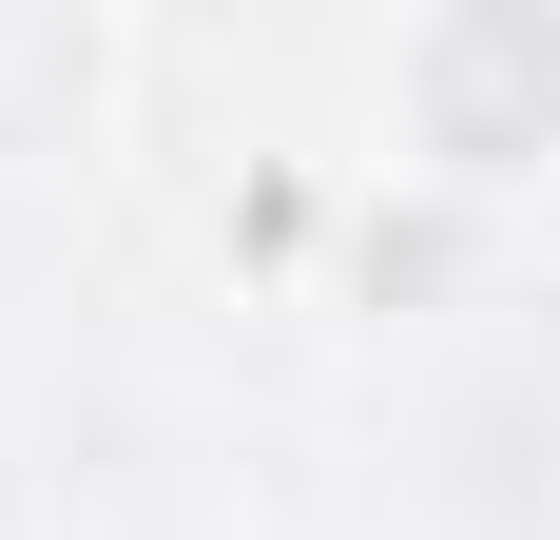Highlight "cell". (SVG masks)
<instances>
[{
  "instance_id": "1",
  "label": "cell",
  "mask_w": 560,
  "mask_h": 540,
  "mask_svg": "<svg viewBox=\"0 0 560 540\" xmlns=\"http://www.w3.org/2000/svg\"><path fill=\"white\" fill-rule=\"evenodd\" d=\"M425 116H445V155H541L560 20H445V39H425Z\"/></svg>"
},
{
  "instance_id": "2",
  "label": "cell",
  "mask_w": 560,
  "mask_h": 540,
  "mask_svg": "<svg viewBox=\"0 0 560 540\" xmlns=\"http://www.w3.org/2000/svg\"><path fill=\"white\" fill-rule=\"evenodd\" d=\"M78 78H97L78 20H0V155H20V116H39V97H78Z\"/></svg>"
}]
</instances>
